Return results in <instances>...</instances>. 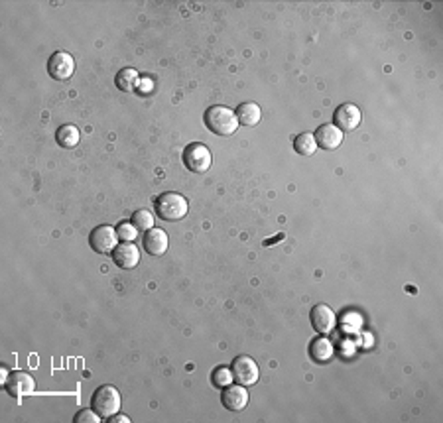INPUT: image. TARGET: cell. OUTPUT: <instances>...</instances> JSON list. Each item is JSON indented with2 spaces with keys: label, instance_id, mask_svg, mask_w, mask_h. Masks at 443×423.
Masks as SVG:
<instances>
[{
  "label": "cell",
  "instance_id": "603a6c76",
  "mask_svg": "<svg viewBox=\"0 0 443 423\" xmlns=\"http://www.w3.org/2000/svg\"><path fill=\"white\" fill-rule=\"evenodd\" d=\"M73 422L75 423H99L101 422V415L97 413L95 410H81L77 413L75 417H73Z\"/></svg>",
  "mask_w": 443,
  "mask_h": 423
},
{
  "label": "cell",
  "instance_id": "7c38bea8",
  "mask_svg": "<svg viewBox=\"0 0 443 423\" xmlns=\"http://www.w3.org/2000/svg\"><path fill=\"white\" fill-rule=\"evenodd\" d=\"M311 325H314V329H316L317 333L327 335V333H331V331L335 329V325H337L335 313H333L331 307L319 303V305H316V307L311 309Z\"/></svg>",
  "mask_w": 443,
  "mask_h": 423
},
{
  "label": "cell",
  "instance_id": "277c9868",
  "mask_svg": "<svg viewBox=\"0 0 443 423\" xmlns=\"http://www.w3.org/2000/svg\"><path fill=\"white\" fill-rule=\"evenodd\" d=\"M183 165L193 174H205L211 168V150L201 142H193L181 154Z\"/></svg>",
  "mask_w": 443,
  "mask_h": 423
},
{
  "label": "cell",
  "instance_id": "2e32d148",
  "mask_svg": "<svg viewBox=\"0 0 443 423\" xmlns=\"http://www.w3.org/2000/svg\"><path fill=\"white\" fill-rule=\"evenodd\" d=\"M260 107L256 102H242L237 109V118H239V125L242 126H256L260 123Z\"/></svg>",
  "mask_w": 443,
  "mask_h": 423
},
{
  "label": "cell",
  "instance_id": "e0dca14e",
  "mask_svg": "<svg viewBox=\"0 0 443 423\" xmlns=\"http://www.w3.org/2000/svg\"><path fill=\"white\" fill-rule=\"evenodd\" d=\"M55 140L62 148H75L81 140V132L75 125H64L57 128L55 132Z\"/></svg>",
  "mask_w": 443,
  "mask_h": 423
},
{
  "label": "cell",
  "instance_id": "44dd1931",
  "mask_svg": "<svg viewBox=\"0 0 443 423\" xmlns=\"http://www.w3.org/2000/svg\"><path fill=\"white\" fill-rule=\"evenodd\" d=\"M233 382V370L230 368H225V366H219V368H215L213 370V374H211V384L215 388H227L228 384Z\"/></svg>",
  "mask_w": 443,
  "mask_h": 423
},
{
  "label": "cell",
  "instance_id": "9a60e30c",
  "mask_svg": "<svg viewBox=\"0 0 443 423\" xmlns=\"http://www.w3.org/2000/svg\"><path fill=\"white\" fill-rule=\"evenodd\" d=\"M309 354H311V359L316 362H329L333 359V354H335V349H333V343H331L329 339H325V336H321V339H316L311 345H309Z\"/></svg>",
  "mask_w": 443,
  "mask_h": 423
},
{
  "label": "cell",
  "instance_id": "6da1fadb",
  "mask_svg": "<svg viewBox=\"0 0 443 423\" xmlns=\"http://www.w3.org/2000/svg\"><path fill=\"white\" fill-rule=\"evenodd\" d=\"M205 125L217 136H233L239 130V118L233 109L215 105L205 112Z\"/></svg>",
  "mask_w": 443,
  "mask_h": 423
},
{
  "label": "cell",
  "instance_id": "cb8c5ba5",
  "mask_svg": "<svg viewBox=\"0 0 443 423\" xmlns=\"http://www.w3.org/2000/svg\"><path fill=\"white\" fill-rule=\"evenodd\" d=\"M107 422L109 423H128L130 422V417H127V415H113V417H109Z\"/></svg>",
  "mask_w": 443,
  "mask_h": 423
},
{
  "label": "cell",
  "instance_id": "ac0fdd59",
  "mask_svg": "<svg viewBox=\"0 0 443 423\" xmlns=\"http://www.w3.org/2000/svg\"><path fill=\"white\" fill-rule=\"evenodd\" d=\"M293 150L300 154V156H314L317 152V142L314 132H304V134H298L296 140H293Z\"/></svg>",
  "mask_w": 443,
  "mask_h": 423
},
{
  "label": "cell",
  "instance_id": "8fae6325",
  "mask_svg": "<svg viewBox=\"0 0 443 423\" xmlns=\"http://www.w3.org/2000/svg\"><path fill=\"white\" fill-rule=\"evenodd\" d=\"M113 260L123 270H132L140 262V249L132 242H123L113 250Z\"/></svg>",
  "mask_w": 443,
  "mask_h": 423
},
{
  "label": "cell",
  "instance_id": "9c48e42d",
  "mask_svg": "<svg viewBox=\"0 0 443 423\" xmlns=\"http://www.w3.org/2000/svg\"><path fill=\"white\" fill-rule=\"evenodd\" d=\"M361 111L354 107V105H351V102H345V105H341L337 111H335V116H333V125L337 126L341 132H351V130H354L356 126L361 125Z\"/></svg>",
  "mask_w": 443,
  "mask_h": 423
},
{
  "label": "cell",
  "instance_id": "d6986e66",
  "mask_svg": "<svg viewBox=\"0 0 443 423\" xmlns=\"http://www.w3.org/2000/svg\"><path fill=\"white\" fill-rule=\"evenodd\" d=\"M114 83H116V87L120 89V91H134L136 85H138V73L132 69V67H127V69H120L118 73H116V79H114Z\"/></svg>",
  "mask_w": 443,
  "mask_h": 423
},
{
  "label": "cell",
  "instance_id": "5bb4252c",
  "mask_svg": "<svg viewBox=\"0 0 443 423\" xmlns=\"http://www.w3.org/2000/svg\"><path fill=\"white\" fill-rule=\"evenodd\" d=\"M170 246V238L162 228H150L144 233V250L150 256H164Z\"/></svg>",
  "mask_w": 443,
  "mask_h": 423
},
{
  "label": "cell",
  "instance_id": "5b68a950",
  "mask_svg": "<svg viewBox=\"0 0 443 423\" xmlns=\"http://www.w3.org/2000/svg\"><path fill=\"white\" fill-rule=\"evenodd\" d=\"M233 380L241 386H254L260 378V370L258 364L254 362V359L241 354L233 361Z\"/></svg>",
  "mask_w": 443,
  "mask_h": 423
},
{
  "label": "cell",
  "instance_id": "4fadbf2b",
  "mask_svg": "<svg viewBox=\"0 0 443 423\" xmlns=\"http://www.w3.org/2000/svg\"><path fill=\"white\" fill-rule=\"evenodd\" d=\"M221 402L223 406L227 408L228 411H241L246 408L248 404V392H246V386H230L228 384L227 388H223V396H221Z\"/></svg>",
  "mask_w": 443,
  "mask_h": 423
},
{
  "label": "cell",
  "instance_id": "52a82bcc",
  "mask_svg": "<svg viewBox=\"0 0 443 423\" xmlns=\"http://www.w3.org/2000/svg\"><path fill=\"white\" fill-rule=\"evenodd\" d=\"M48 71L55 81H67L75 71V60L67 51H55L48 62Z\"/></svg>",
  "mask_w": 443,
  "mask_h": 423
},
{
  "label": "cell",
  "instance_id": "7402d4cb",
  "mask_svg": "<svg viewBox=\"0 0 443 423\" xmlns=\"http://www.w3.org/2000/svg\"><path fill=\"white\" fill-rule=\"evenodd\" d=\"M138 233L140 231L132 223H120L116 226V235H118V238H123V242H134Z\"/></svg>",
  "mask_w": 443,
  "mask_h": 423
},
{
  "label": "cell",
  "instance_id": "ffe728a7",
  "mask_svg": "<svg viewBox=\"0 0 443 423\" xmlns=\"http://www.w3.org/2000/svg\"><path fill=\"white\" fill-rule=\"evenodd\" d=\"M132 224L138 231L146 233V231L154 228V215L150 211H146V209H138V211L132 215Z\"/></svg>",
  "mask_w": 443,
  "mask_h": 423
},
{
  "label": "cell",
  "instance_id": "30bf717a",
  "mask_svg": "<svg viewBox=\"0 0 443 423\" xmlns=\"http://www.w3.org/2000/svg\"><path fill=\"white\" fill-rule=\"evenodd\" d=\"M317 142V148L321 150H337L343 144V132L337 126L329 123V125H321L317 128V132H314Z\"/></svg>",
  "mask_w": 443,
  "mask_h": 423
},
{
  "label": "cell",
  "instance_id": "ba28073f",
  "mask_svg": "<svg viewBox=\"0 0 443 423\" xmlns=\"http://www.w3.org/2000/svg\"><path fill=\"white\" fill-rule=\"evenodd\" d=\"M4 388H6V392L12 396V398H22V396H30V394H34V390H36V380H34V376H30L28 372L24 370H16L8 376V380L4 382Z\"/></svg>",
  "mask_w": 443,
  "mask_h": 423
},
{
  "label": "cell",
  "instance_id": "7a4b0ae2",
  "mask_svg": "<svg viewBox=\"0 0 443 423\" xmlns=\"http://www.w3.org/2000/svg\"><path fill=\"white\" fill-rule=\"evenodd\" d=\"M190 211V205H188V199L183 195H179L176 191H168V193H162L158 199H156V213L160 219H164L168 223H176V221H181L186 215Z\"/></svg>",
  "mask_w": 443,
  "mask_h": 423
},
{
  "label": "cell",
  "instance_id": "8992f818",
  "mask_svg": "<svg viewBox=\"0 0 443 423\" xmlns=\"http://www.w3.org/2000/svg\"><path fill=\"white\" fill-rule=\"evenodd\" d=\"M89 244L91 249L99 254H113V250L118 246V235H116V228L109 226V224H101L97 226L91 237H89Z\"/></svg>",
  "mask_w": 443,
  "mask_h": 423
},
{
  "label": "cell",
  "instance_id": "3957f363",
  "mask_svg": "<svg viewBox=\"0 0 443 423\" xmlns=\"http://www.w3.org/2000/svg\"><path fill=\"white\" fill-rule=\"evenodd\" d=\"M91 406L97 411L101 417H113L120 410V392L111 384H105L95 390L93 398H91Z\"/></svg>",
  "mask_w": 443,
  "mask_h": 423
}]
</instances>
